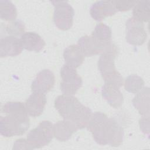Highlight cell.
Returning a JSON list of instances; mask_svg holds the SVG:
<instances>
[{"instance_id":"14","label":"cell","mask_w":150,"mask_h":150,"mask_svg":"<svg viewBox=\"0 0 150 150\" xmlns=\"http://www.w3.org/2000/svg\"><path fill=\"white\" fill-rule=\"evenodd\" d=\"M46 102L45 94L32 92L25 102L28 114L33 117L40 116L43 112Z\"/></svg>"},{"instance_id":"1","label":"cell","mask_w":150,"mask_h":150,"mask_svg":"<svg viewBox=\"0 0 150 150\" xmlns=\"http://www.w3.org/2000/svg\"><path fill=\"white\" fill-rule=\"evenodd\" d=\"M87 127L95 141L101 145L108 144L117 147L122 143L123 128L114 119L108 118L103 112L93 114Z\"/></svg>"},{"instance_id":"19","label":"cell","mask_w":150,"mask_h":150,"mask_svg":"<svg viewBox=\"0 0 150 150\" xmlns=\"http://www.w3.org/2000/svg\"><path fill=\"white\" fill-rule=\"evenodd\" d=\"M91 36L100 44L105 47L112 42L111 29L108 26L103 23H98L96 26Z\"/></svg>"},{"instance_id":"6","label":"cell","mask_w":150,"mask_h":150,"mask_svg":"<svg viewBox=\"0 0 150 150\" xmlns=\"http://www.w3.org/2000/svg\"><path fill=\"white\" fill-rule=\"evenodd\" d=\"M60 77V90L63 94L73 96L81 87L83 80L81 77L78 75L75 68L67 64H64L61 68Z\"/></svg>"},{"instance_id":"11","label":"cell","mask_w":150,"mask_h":150,"mask_svg":"<svg viewBox=\"0 0 150 150\" xmlns=\"http://www.w3.org/2000/svg\"><path fill=\"white\" fill-rule=\"evenodd\" d=\"M113 1H99L94 2L90 7L91 17L97 21H101L107 16L114 15L116 12Z\"/></svg>"},{"instance_id":"13","label":"cell","mask_w":150,"mask_h":150,"mask_svg":"<svg viewBox=\"0 0 150 150\" xmlns=\"http://www.w3.org/2000/svg\"><path fill=\"white\" fill-rule=\"evenodd\" d=\"M23 49L20 39L13 36L1 38L0 40V56H16L21 54Z\"/></svg>"},{"instance_id":"4","label":"cell","mask_w":150,"mask_h":150,"mask_svg":"<svg viewBox=\"0 0 150 150\" xmlns=\"http://www.w3.org/2000/svg\"><path fill=\"white\" fill-rule=\"evenodd\" d=\"M118 53V49L105 52L101 54L98 62V69L104 83H111L121 87L123 85V78L115 66L114 60Z\"/></svg>"},{"instance_id":"10","label":"cell","mask_w":150,"mask_h":150,"mask_svg":"<svg viewBox=\"0 0 150 150\" xmlns=\"http://www.w3.org/2000/svg\"><path fill=\"white\" fill-rule=\"evenodd\" d=\"M111 42L108 46H104L100 44L91 35H85L81 37L78 42L77 45L84 56L90 57L97 54H101L104 53L112 44Z\"/></svg>"},{"instance_id":"24","label":"cell","mask_w":150,"mask_h":150,"mask_svg":"<svg viewBox=\"0 0 150 150\" xmlns=\"http://www.w3.org/2000/svg\"><path fill=\"white\" fill-rule=\"evenodd\" d=\"M117 11H126L131 9L137 4V1H113Z\"/></svg>"},{"instance_id":"22","label":"cell","mask_w":150,"mask_h":150,"mask_svg":"<svg viewBox=\"0 0 150 150\" xmlns=\"http://www.w3.org/2000/svg\"><path fill=\"white\" fill-rule=\"evenodd\" d=\"M144 85V81L142 78L136 74H132L128 76L124 83L126 91L136 94L142 90Z\"/></svg>"},{"instance_id":"2","label":"cell","mask_w":150,"mask_h":150,"mask_svg":"<svg viewBox=\"0 0 150 150\" xmlns=\"http://www.w3.org/2000/svg\"><path fill=\"white\" fill-rule=\"evenodd\" d=\"M2 111L6 114L0 118V133L5 137L23 134L29 128L30 122L25 104L22 102H8Z\"/></svg>"},{"instance_id":"21","label":"cell","mask_w":150,"mask_h":150,"mask_svg":"<svg viewBox=\"0 0 150 150\" xmlns=\"http://www.w3.org/2000/svg\"><path fill=\"white\" fill-rule=\"evenodd\" d=\"M17 10L15 5L10 1H0V17L5 21L15 20Z\"/></svg>"},{"instance_id":"5","label":"cell","mask_w":150,"mask_h":150,"mask_svg":"<svg viewBox=\"0 0 150 150\" xmlns=\"http://www.w3.org/2000/svg\"><path fill=\"white\" fill-rule=\"evenodd\" d=\"M54 136L53 125L49 121H43L38 126L30 131L27 140L33 149L40 148L47 145Z\"/></svg>"},{"instance_id":"12","label":"cell","mask_w":150,"mask_h":150,"mask_svg":"<svg viewBox=\"0 0 150 150\" xmlns=\"http://www.w3.org/2000/svg\"><path fill=\"white\" fill-rule=\"evenodd\" d=\"M120 87L111 83H104L101 89L103 97L113 108L120 107L124 102V97Z\"/></svg>"},{"instance_id":"17","label":"cell","mask_w":150,"mask_h":150,"mask_svg":"<svg viewBox=\"0 0 150 150\" xmlns=\"http://www.w3.org/2000/svg\"><path fill=\"white\" fill-rule=\"evenodd\" d=\"M149 88H142L132 100V104L138 112L144 116L149 114Z\"/></svg>"},{"instance_id":"15","label":"cell","mask_w":150,"mask_h":150,"mask_svg":"<svg viewBox=\"0 0 150 150\" xmlns=\"http://www.w3.org/2000/svg\"><path fill=\"white\" fill-rule=\"evenodd\" d=\"M19 39L23 49L29 51L39 52L45 45L44 40L35 32H25L21 35Z\"/></svg>"},{"instance_id":"3","label":"cell","mask_w":150,"mask_h":150,"mask_svg":"<svg viewBox=\"0 0 150 150\" xmlns=\"http://www.w3.org/2000/svg\"><path fill=\"white\" fill-rule=\"evenodd\" d=\"M54 107L63 120L70 123L77 131L87 126L93 114L90 108L73 96H59L55 99Z\"/></svg>"},{"instance_id":"16","label":"cell","mask_w":150,"mask_h":150,"mask_svg":"<svg viewBox=\"0 0 150 150\" xmlns=\"http://www.w3.org/2000/svg\"><path fill=\"white\" fill-rule=\"evenodd\" d=\"M63 57L66 64L76 69L83 63L84 56L77 45H71L64 50Z\"/></svg>"},{"instance_id":"7","label":"cell","mask_w":150,"mask_h":150,"mask_svg":"<svg viewBox=\"0 0 150 150\" xmlns=\"http://www.w3.org/2000/svg\"><path fill=\"white\" fill-rule=\"evenodd\" d=\"M54 6L53 21L61 30H66L71 28L74 14L73 7L67 1H52Z\"/></svg>"},{"instance_id":"18","label":"cell","mask_w":150,"mask_h":150,"mask_svg":"<svg viewBox=\"0 0 150 150\" xmlns=\"http://www.w3.org/2000/svg\"><path fill=\"white\" fill-rule=\"evenodd\" d=\"M77 130L75 128L64 120L57 121L53 125L54 136L60 141L69 140L73 134Z\"/></svg>"},{"instance_id":"26","label":"cell","mask_w":150,"mask_h":150,"mask_svg":"<svg viewBox=\"0 0 150 150\" xmlns=\"http://www.w3.org/2000/svg\"><path fill=\"white\" fill-rule=\"evenodd\" d=\"M140 129L144 134L149 133V116H145L141 118L139 121Z\"/></svg>"},{"instance_id":"20","label":"cell","mask_w":150,"mask_h":150,"mask_svg":"<svg viewBox=\"0 0 150 150\" xmlns=\"http://www.w3.org/2000/svg\"><path fill=\"white\" fill-rule=\"evenodd\" d=\"M132 15L134 18L140 22H148L150 18L149 1H137L132 9Z\"/></svg>"},{"instance_id":"25","label":"cell","mask_w":150,"mask_h":150,"mask_svg":"<svg viewBox=\"0 0 150 150\" xmlns=\"http://www.w3.org/2000/svg\"><path fill=\"white\" fill-rule=\"evenodd\" d=\"M33 149L27 139H17L13 144V149Z\"/></svg>"},{"instance_id":"9","label":"cell","mask_w":150,"mask_h":150,"mask_svg":"<svg viewBox=\"0 0 150 150\" xmlns=\"http://www.w3.org/2000/svg\"><path fill=\"white\" fill-rule=\"evenodd\" d=\"M55 77L53 73L49 69H44L38 73L31 84L32 92L47 93L53 87Z\"/></svg>"},{"instance_id":"8","label":"cell","mask_w":150,"mask_h":150,"mask_svg":"<svg viewBox=\"0 0 150 150\" xmlns=\"http://www.w3.org/2000/svg\"><path fill=\"white\" fill-rule=\"evenodd\" d=\"M147 34L143 22L133 17L129 18L126 22V40L132 45H142L146 40Z\"/></svg>"},{"instance_id":"23","label":"cell","mask_w":150,"mask_h":150,"mask_svg":"<svg viewBox=\"0 0 150 150\" xmlns=\"http://www.w3.org/2000/svg\"><path fill=\"white\" fill-rule=\"evenodd\" d=\"M25 28L24 23L20 20H17L9 23L6 26V31L10 36H15L24 33Z\"/></svg>"}]
</instances>
